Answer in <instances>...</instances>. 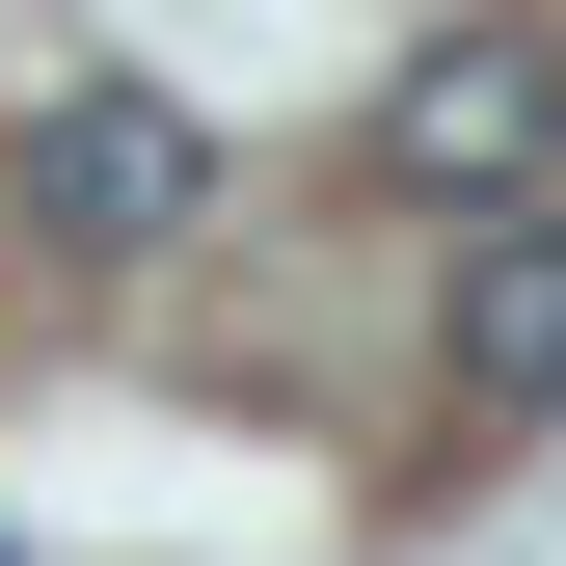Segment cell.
Returning <instances> with one entry per match:
<instances>
[{
	"instance_id": "cell-1",
	"label": "cell",
	"mask_w": 566,
	"mask_h": 566,
	"mask_svg": "<svg viewBox=\"0 0 566 566\" xmlns=\"http://www.w3.org/2000/svg\"><path fill=\"white\" fill-rule=\"evenodd\" d=\"M378 189H405V217L566 189V54H539V28H432V54L378 82Z\"/></svg>"
},
{
	"instance_id": "cell-2",
	"label": "cell",
	"mask_w": 566,
	"mask_h": 566,
	"mask_svg": "<svg viewBox=\"0 0 566 566\" xmlns=\"http://www.w3.org/2000/svg\"><path fill=\"white\" fill-rule=\"evenodd\" d=\"M189 189H217V135H189L163 82H54V108H28V243L135 270V243H189Z\"/></svg>"
},
{
	"instance_id": "cell-3",
	"label": "cell",
	"mask_w": 566,
	"mask_h": 566,
	"mask_svg": "<svg viewBox=\"0 0 566 566\" xmlns=\"http://www.w3.org/2000/svg\"><path fill=\"white\" fill-rule=\"evenodd\" d=\"M459 432H539V405H566V189H485V217H459Z\"/></svg>"
}]
</instances>
